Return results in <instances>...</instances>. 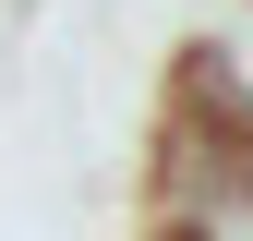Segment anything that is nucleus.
I'll return each mask as SVG.
<instances>
[{"label": "nucleus", "instance_id": "nucleus-1", "mask_svg": "<svg viewBox=\"0 0 253 241\" xmlns=\"http://www.w3.org/2000/svg\"><path fill=\"white\" fill-rule=\"evenodd\" d=\"M193 97H205V109H229V133H253V0L193 48Z\"/></svg>", "mask_w": 253, "mask_h": 241}]
</instances>
